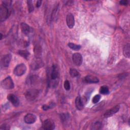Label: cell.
Here are the masks:
<instances>
[{
    "instance_id": "cell-19",
    "label": "cell",
    "mask_w": 130,
    "mask_h": 130,
    "mask_svg": "<svg viewBox=\"0 0 130 130\" xmlns=\"http://www.w3.org/2000/svg\"><path fill=\"white\" fill-rule=\"evenodd\" d=\"M34 52L36 57L40 58V56L41 55L42 49L41 46L39 44H37L35 46L34 48Z\"/></svg>"
},
{
    "instance_id": "cell-26",
    "label": "cell",
    "mask_w": 130,
    "mask_h": 130,
    "mask_svg": "<svg viewBox=\"0 0 130 130\" xmlns=\"http://www.w3.org/2000/svg\"><path fill=\"white\" fill-rule=\"evenodd\" d=\"M58 10V6H56V7L54 8V9L52 11V15H51V19H52V20L56 17V15H57V13Z\"/></svg>"
},
{
    "instance_id": "cell-16",
    "label": "cell",
    "mask_w": 130,
    "mask_h": 130,
    "mask_svg": "<svg viewBox=\"0 0 130 130\" xmlns=\"http://www.w3.org/2000/svg\"><path fill=\"white\" fill-rule=\"evenodd\" d=\"M75 106L76 108L79 110H82L84 108V104L81 99L79 96H77L75 100Z\"/></svg>"
},
{
    "instance_id": "cell-20",
    "label": "cell",
    "mask_w": 130,
    "mask_h": 130,
    "mask_svg": "<svg viewBox=\"0 0 130 130\" xmlns=\"http://www.w3.org/2000/svg\"><path fill=\"white\" fill-rule=\"evenodd\" d=\"M68 46L74 50H79L81 48V46L79 45H77L73 43H69L68 44Z\"/></svg>"
},
{
    "instance_id": "cell-7",
    "label": "cell",
    "mask_w": 130,
    "mask_h": 130,
    "mask_svg": "<svg viewBox=\"0 0 130 130\" xmlns=\"http://www.w3.org/2000/svg\"><path fill=\"white\" fill-rule=\"evenodd\" d=\"M72 59L73 62L77 66H80L82 63V56L79 53H75L72 56Z\"/></svg>"
},
{
    "instance_id": "cell-23",
    "label": "cell",
    "mask_w": 130,
    "mask_h": 130,
    "mask_svg": "<svg viewBox=\"0 0 130 130\" xmlns=\"http://www.w3.org/2000/svg\"><path fill=\"white\" fill-rule=\"evenodd\" d=\"M70 74L72 77H76L79 75L78 71L75 69H71L70 70Z\"/></svg>"
},
{
    "instance_id": "cell-25",
    "label": "cell",
    "mask_w": 130,
    "mask_h": 130,
    "mask_svg": "<svg viewBox=\"0 0 130 130\" xmlns=\"http://www.w3.org/2000/svg\"><path fill=\"white\" fill-rule=\"evenodd\" d=\"M27 7H28V12H29V13L32 12L34 11V6H33L32 1H30V0L27 1Z\"/></svg>"
},
{
    "instance_id": "cell-24",
    "label": "cell",
    "mask_w": 130,
    "mask_h": 130,
    "mask_svg": "<svg viewBox=\"0 0 130 130\" xmlns=\"http://www.w3.org/2000/svg\"><path fill=\"white\" fill-rule=\"evenodd\" d=\"M70 118V115L68 113H62L60 114V119L63 121H67Z\"/></svg>"
},
{
    "instance_id": "cell-14",
    "label": "cell",
    "mask_w": 130,
    "mask_h": 130,
    "mask_svg": "<svg viewBox=\"0 0 130 130\" xmlns=\"http://www.w3.org/2000/svg\"><path fill=\"white\" fill-rule=\"evenodd\" d=\"M84 81L86 83H96L99 82V80L97 77L95 76L92 75H88L84 78Z\"/></svg>"
},
{
    "instance_id": "cell-28",
    "label": "cell",
    "mask_w": 130,
    "mask_h": 130,
    "mask_svg": "<svg viewBox=\"0 0 130 130\" xmlns=\"http://www.w3.org/2000/svg\"><path fill=\"white\" fill-rule=\"evenodd\" d=\"M101 99V96L99 94H96L95 95H94L92 99V103L94 104L97 103Z\"/></svg>"
},
{
    "instance_id": "cell-12",
    "label": "cell",
    "mask_w": 130,
    "mask_h": 130,
    "mask_svg": "<svg viewBox=\"0 0 130 130\" xmlns=\"http://www.w3.org/2000/svg\"><path fill=\"white\" fill-rule=\"evenodd\" d=\"M119 106H116L114 107H113L111 109H109L107 112H106L104 114V116L105 117H110L113 115H114V114H115L116 113H117L119 111Z\"/></svg>"
},
{
    "instance_id": "cell-5",
    "label": "cell",
    "mask_w": 130,
    "mask_h": 130,
    "mask_svg": "<svg viewBox=\"0 0 130 130\" xmlns=\"http://www.w3.org/2000/svg\"><path fill=\"white\" fill-rule=\"evenodd\" d=\"M42 127L44 129L46 130H52L54 128L55 124L52 120L47 119L44 120L43 122Z\"/></svg>"
},
{
    "instance_id": "cell-22",
    "label": "cell",
    "mask_w": 130,
    "mask_h": 130,
    "mask_svg": "<svg viewBox=\"0 0 130 130\" xmlns=\"http://www.w3.org/2000/svg\"><path fill=\"white\" fill-rule=\"evenodd\" d=\"M18 53L20 55L26 58L29 55V53L26 50H21L18 51Z\"/></svg>"
},
{
    "instance_id": "cell-9",
    "label": "cell",
    "mask_w": 130,
    "mask_h": 130,
    "mask_svg": "<svg viewBox=\"0 0 130 130\" xmlns=\"http://www.w3.org/2000/svg\"><path fill=\"white\" fill-rule=\"evenodd\" d=\"M67 24L69 28H72L75 25V19L74 15L72 13L68 14L66 18Z\"/></svg>"
},
{
    "instance_id": "cell-32",
    "label": "cell",
    "mask_w": 130,
    "mask_h": 130,
    "mask_svg": "<svg viewBox=\"0 0 130 130\" xmlns=\"http://www.w3.org/2000/svg\"><path fill=\"white\" fill-rule=\"evenodd\" d=\"M41 3H42V2L41 1H38L36 3V7H40L41 5Z\"/></svg>"
},
{
    "instance_id": "cell-17",
    "label": "cell",
    "mask_w": 130,
    "mask_h": 130,
    "mask_svg": "<svg viewBox=\"0 0 130 130\" xmlns=\"http://www.w3.org/2000/svg\"><path fill=\"white\" fill-rule=\"evenodd\" d=\"M40 80L39 78L37 76H32L30 77L29 82H30L31 85H32L34 86L36 85L37 84H38L40 82Z\"/></svg>"
},
{
    "instance_id": "cell-30",
    "label": "cell",
    "mask_w": 130,
    "mask_h": 130,
    "mask_svg": "<svg viewBox=\"0 0 130 130\" xmlns=\"http://www.w3.org/2000/svg\"><path fill=\"white\" fill-rule=\"evenodd\" d=\"M120 4L122 5L126 6L128 4V1L127 0H122V1H120Z\"/></svg>"
},
{
    "instance_id": "cell-11",
    "label": "cell",
    "mask_w": 130,
    "mask_h": 130,
    "mask_svg": "<svg viewBox=\"0 0 130 130\" xmlns=\"http://www.w3.org/2000/svg\"><path fill=\"white\" fill-rule=\"evenodd\" d=\"M8 100L12 103L13 105L17 107L19 104V101L18 98L13 94H10L7 96Z\"/></svg>"
},
{
    "instance_id": "cell-27",
    "label": "cell",
    "mask_w": 130,
    "mask_h": 130,
    "mask_svg": "<svg viewBox=\"0 0 130 130\" xmlns=\"http://www.w3.org/2000/svg\"><path fill=\"white\" fill-rule=\"evenodd\" d=\"M63 86H64V88L66 90H69L71 88V85H70V83L69 82V80H65L64 82V84H63Z\"/></svg>"
},
{
    "instance_id": "cell-6",
    "label": "cell",
    "mask_w": 130,
    "mask_h": 130,
    "mask_svg": "<svg viewBox=\"0 0 130 130\" xmlns=\"http://www.w3.org/2000/svg\"><path fill=\"white\" fill-rule=\"evenodd\" d=\"M43 66V62L40 58L36 57L31 64V69L34 70H37Z\"/></svg>"
},
{
    "instance_id": "cell-13",
    "label": "cell",
    "mask_w": 130,
    "mask_h": 130,
    "mask_svg": "<svg viewBox=\"0 0 130 130\" xmlns=\"http://www.w3.org/2000/svg\"><path fill=\"white\" fill-rule=\"evenodd\" d=\"M58 75H59V74H58V70L57 69V68L56 66L54 65L53 66H52V70L50 74L51 79L52 80H55L58 77Z\"/></svg>"
},
{
    "instance_id": "cell-15",
    "label": "cell",
    "mask_w": 130,
    "mask_h": 130,
    "mask_svg": "<svg viewBox=\"0 0 130 130\" xmlns=\"http://www.w3.org/2000/svg\"><path fill=\"white\" fill-rule=\"evenodd\" d=\"M20 27L22 32L25 35H28L31 31V28L30 26L25 23H21Z\"/></svg>"
},
{
    "instance_id": "cell-21",
    "label": "cell",
    "mask_w": 130,
    "mask_h": 130,
    "mask_svg": "<svg viewBox=\"0 0 130 130\" xmlns=\"http://www.w3.org/2000/svg\"><path fill=\"white\" fill-rule=\"evenodd\" d=\"M109 92V88L107 86H103L100 89V93L102 94H107Z\"/></svg>"
},
{
    "instance_id": "cell-2",
    "label": "cell",
    "mask_w": 130,
    "mask_h": 130,
    "mask_svg": "<svg viewBox=\"0 0 130 130\" xmlns=\"http://www.w3.org/2000/svg\"><path fill=\"white\" fill-rule=\"evenodd\" d=\"M1 84L3 88L6 89H12L14 86L13 80L10 76L6 77L5 79L2 80Z\"/></svg>"
},
{
    "instance_id": "cell-4",
    "label": "cell",
    "mask_w": 130,
    "mask_h": 130,
    "mask_svg": "<svg viewBox=\"0 0 130 130\" xmlns=\"http://www.w3.org/2000/svg\"><path fill=\"white\" fill-rule=\"evenodd\" d=\"M26 71V67L23 63L17 65L14 70V74L17 76H21L25 74Z\"/></svg>"
},
{
    "instance_id": "cell-31",
    "label": "cell",
    "mask_w": 130,
    "mask_h": 130,
    "mask_svg": "<svg viewBox=\"0 0 130 130\" xmlns=\"http://www.w3.org/2000/svg\"><path fill=\"white\" fill-rule=\"evenodd\" d=\"M1 129H9V128L8 127V126L5 124L2 125L1 126V127H0Z\"/></svg>"
},
{
    "instance_id": "cell-1",
    "label": "cell",
    "mask_w": 130,
    "mask_h": 130,
    "mask_svg": "<svg viewBox=\"0 0 130 130\" xmlns=\"http://www.w3.org/2000/svg\"><path fill=\"white\" fill-rule=\"evenodd\" d=\"M39 94V91L37 89H28L25 93L26 99L29 101H32L35 100Z\"/></svg>"
},
{
    "instance_id": "cell-10",
    "label": "cell",
    "mask_w": 130,
    "mask_h": 130,
    "mask_svg": "<svg viewBox=\"0 0 130 130\" xmlns=\"http://www.w3.org/2000/svg\"><path fill=\"white\" fill-rule=\"evenodd\" d=\"M11 59V55L10 54L5 55L1 59V65L4 67L9 66Z\"/></svg>"
},
{
    "instance_id": "cell-18",
    "label": "cell",
    "mask_w": 130,
    "mask_h": 130,
    "mask_svg": "<svg viewBox=\"0 0 130 130\" xmlns=\"http://www.w3.org/2000/svg\"><path fill=\"white\" fill-rule=\"evenodd\" d=\"M123 54L124 56L127 58H129L130 56V46L129 44H127L124 46L123 49Z\"/></svg>"
},
{
    "instance_id": "cell-3",
    "label": "cell",
    "mask_w": 130,
    "mask_h": 130,
    "mask_svg": "<svg viewBox=\"0 0 130 130\" xmlns=\"http://www.w3.org/2000/svg\"><path fill=\"white\" fill-rule=\"evenodd\" d=\"M10 14V12L8 9V7L3 5L0 8V19L1 21L5 20L8 18Z\"/></svg>"
},
{
    "instance_id": "cell-8",
    "label": "cell",
    "mask_w": 130,
    "mask_h": 130,
    "mask_svg": "<svg viewBox=\"0 0 130 130\" xmlns=\"http://www.w3.org/2000/svg\"><path fill=\"white\" fill-rule=\"evenodd\" d=\"M37 119V117L33 114L28 113L24 117V121L26 123L32 124L34 123Z\"/></svg>"
},
{
    "instance_id": "cell-29",
    "label": "cell",
    "mask_w": 130,
    "mask_h": 130,
    "mask_svg": "<svg viewBox=\"0 0 130 130\" xmlns=\"http://www.w3.org/2000/svg\"><path fill=\"white\" fill-rule=\"evenodd\" d=\"M92 127L91 129H100L101 126V123L100 122H96L95 123H94L93 125L92 126Z\"/></svg>"
}]
</instances>
